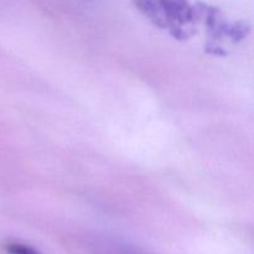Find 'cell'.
Masks as SVG:
<instances>
[{
	"instance_id": "6da1fadb",
	"label": "cell",
	"mask_w": 254,
	"mask_h": 254,
	"mask_svg": "<svg viewBox=\"0 0 254 254\" xmlns=\"http://www.w3.org/2000/svg\"><path fill=\"white\" fill-rule=\"evenodd\" d=\"M7 253L9 254H40L34 248L24 245H10L7 246Z\"/></svg>"
}]
</instances>
